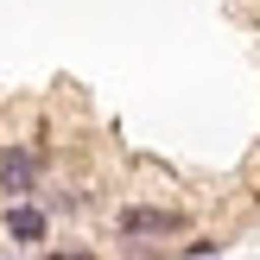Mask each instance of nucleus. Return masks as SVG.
Returning <instances> with one entry per match:
<instances>
[{"label": "nucleus", "instance_id": "7ed1b4c3", "mask_svg": "<svg viewBox=\"0 0 260 260\" xmlns=\"http://www.w3.org/2000/svg\"><path fill=\"white\" fill-rule=\"evenodd\" d=\"M7 241H13V248H45V241H51V216L38 210L32 197L7 203Z\"/></svg>", "mask_w": 260, "mask_h": 260}, {"label": "nucleus", "instance_id": "20e7f679", "mask_svg": "<svg viewBox=\"0 0 260 260\" xmlns=\"http://www.w3.org/2000/svg\"><path fill=\"white\" fill-rule=\"evenodd\" d=\"M51 260H95L89 248H51Z\"/></svg>", "mask_w": 260, "mask_h": 260}, {"label": "nucleus", "instance_id": "f03ea898", "mask_svg": "<svg viewBox=\"0 0 260 260\" xmlns=\"http://www.w3.org/2000/svg\"><path fill=\"white\" fill-rule=\"evenodd\" d=\"M32 190H38V152H25V146H0V197L19 203V197H32Z\"/></svg>", "mask_w": 260, "mask_h": 260}, {"label": "nucleus", "instance_id": "f257e3e1", "mask_svg": "<svg viewBox=\"0 0 260 260\" xmlns=\"http://www.w3.org/2000/svg\"><path fill=\"white\" fill-rule=\"evenodd\" d=\"M114 235L121 241H178L184 235V210H165V203H127L114 216Z\"/></svg>", "mask_w": 260, "mask_h": 260}]
</instances>
